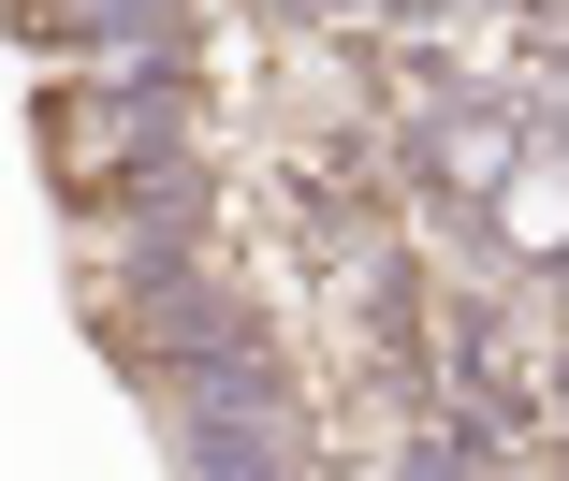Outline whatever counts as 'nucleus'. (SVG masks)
I'll return each mask as SVG.
<instances>
[{
  "instance_id": "1",
  "label": "nucleus",
  "mask_w": 569,
  "mask_h": 481,
  "mask_svg": "<svg viewBox=\"0 0 569 481\" xmlns=\"http://www.w3.org/2000/svg\"><path fill=\"white\" fill-rule=\"evenodd\" d=\"M511 233L555 249V233H569V176H511Z\"/></svg>"
}]
</instances>
